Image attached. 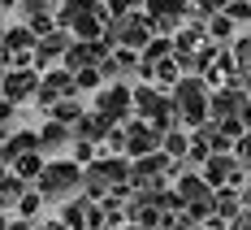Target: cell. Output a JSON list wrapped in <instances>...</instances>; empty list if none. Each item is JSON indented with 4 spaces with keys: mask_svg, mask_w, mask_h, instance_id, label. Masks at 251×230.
<instances>
[{
    "mask_svg": "<svg viewBox=\"0 0 251 230\" xmlns=\"http://www.w3.org/2000/svg\"><path fill=\"white\" fill-rule=\"evenodd\" d=\"M177 113L191 117V122L203 117V87L200 83H182V87H177Z\"/></svg>",
    "mask_w": 251,
    "mask_h": 230,
    "instance_id": "6da1fadb",
    "label": "cell"
},
{
    "mask_svg": "<svg viewBox=\"0 0 251 230\" xmlns=\"http://www.w3.org/2000/svg\"><path fill=\"white\" fill-rule=\"evenodd\" d=\"M70 187H78V170L74 165H48V170H44V191H56V196H65V191H70Z\"/></svg>",
    "mask_w": 251,
    "mask_h": 230,
    "instance_id": "7a4b0ae2",
    "label": "cell"
},
{
    "mask_svg": "<svg viewBox=\"0 0 251 230\" xmlns=\"http://www.w3.org/2000/svg\"><path fill=\"white\" fill-rule=\"evenodd\" d=\"M151 144H156V135L148 126H130V139H126V148L139 156V152H151Z\"/></svg>",
    "mask_w": 251,
    "mask_h": 230,
    "instance_id": "3957f363",
    "label": "cell"
},
{
    "mask_svg": "<svg viewBox=\"0 0 251 230\" xmlns=\"http://www.w3.org/2000/svg\"><path fill=\"white\" fill-rule=\"evenodd\" d=\"M117 30H122V35H117V39H126V44H134V48H139V44H143V39H148V26L139 22V18H130V22H117Z\"/></svg>",
    "mask_w": 251,
    "mask_h": 230,
    "instance_id": "277c9868",
    "label": "cell"
},
{
    "mask_svg": "<svg viewBox=\"0 0 251 230\" xmlns=\"http://www.w3.org/2000/svg\"><path fill=\"white\" fill-rule=\"evenodd\" d=\"M0 83H4L9 96H26V91H35V78H30V74H4Z\"/></svg>",
    "mask_w": 251,
    "mask_h": 230,
    "instance_id": "5b68a950",
    "label": "cell"
},
{
    "mask_svg": "<svg viewBox=\"0 0 251 230\" xmlns=\"http://www.w3.org/2000/svg\"><path fill=\"white\" fill-rule=\"evenodd\" d=\"M208 178H212V182L238 178V165H234V161H221V156H212V161H208Z\"/></svg>",
    "mask_w": 251,
    "mask_h": 230,
    "instance_id": "8992f818",
    "label": "cell"
},
{
    "mask_svg": "<svg viewBox=\"0 0 251 230\" xmlns=\"http://www.w3.org/2000/svg\"><path fill=\"white\" fill-rule=\"evenodd\" d=\"M126 100H130V91H108V96L100 100V113H104V117H113L117 109L126 113Z\"/></svg>",
    "mask_w": 251,
    "mask_h": 230,
    "instance_id": "52a82bcc",
    "label": "cell"
},
{
    "mask_svg": "<svg viewBox=\"0 0 251 230\" xmlns=\"http://www.w3.org/2000/svg\"><path fill=\"white\" fill-rule=\"evenodd\" d=\"M174 18V13H182V0H151V18Z\"/></svg>",
    "mask_w": 251,
    "mask_h": 230,
    "instance_id": "ba28073f",
    "label": "cell"
},
{
    "mask_svg": "<svg viewBox=\"0 0 251 230\" xmlns=\"http://www.w3.org/2000/svg\"><path fill=\"white\" fill-rule=\"evenodd\" d=\"M18 170H22V178H35V170H39V156H22V161H18Z\"/></svg>",
    "mask_w": 251,
    "mask_h": 230,
    "instance_id": "9c48e42d",
    "label": "cell"
},
{
    "mask_svg": "<svg viewBox=\"0 0 251 230\" xmlns=\"http://www.w3.org/2000/svg\"><path fill=\"white\" fill-rule=\"evenodd\" d=\"M44 144H65V126H44Z\"/></svg>",
    "mask_w": 251,
    "mask_h": 230,
    "instance_id": "30bf717a",
    "label": "cell"
},
{
    "mask_svg": "<svg viewBox=\"0 0 251 230\" xmlns=\"http://www.w3.org/2000/svg\"><path fill=\"white\" fill-rule=\"evenodd\" d=\"M26 44H30V35H26V30H13V39H9V48H26Z\"/></svg>",
    "mask_w": 251,
    "mask_h": 230,
    "instance_id": "8fae6325",
    "label": "cell"
},
{
    "mask_svg": "<svg viewBox=\"0 0 251 230\" xmlns=\"http://www.w3.org/2000/svg\"><path fill=\"white\" fill-rule=\"evenodd\" d=\"M243 152H247V161H251V135H247V144H243Z\"/></svg>",
    "mask_w": 251,
    "mask_h": 230,
    "instance_id": "7c38bea8",
    "label": "cell"
},
{
    "mask_svg": "<svg viewBox=\"0 0 251 230\" xmlns=\"http://www.w3.org/2000/svg\"><path fill=\"white\" fill-rule=\"evenodd\" d=\"M0 78H4V70H0Z\"/></svg>",
    "mask_w": 251,
    "mask_h": 230,
    "instance_id": "4fadbf2b",
    "label": "cell"
},
{
    "mask_svg": "<svg viewBox=\"0 0 251 230\" xmlns=\"http://www.w3.org/2000/svg\"><path fill=\"white\" fill-rule=\"evenodd\" d=\"M139 230H143V226H139Z\"/></svg>",
    "mask_w": 251,
    "mask_h": 230,
    "instance_id": "5bb4252c",
    "label": "cell"
}]
</instances>
